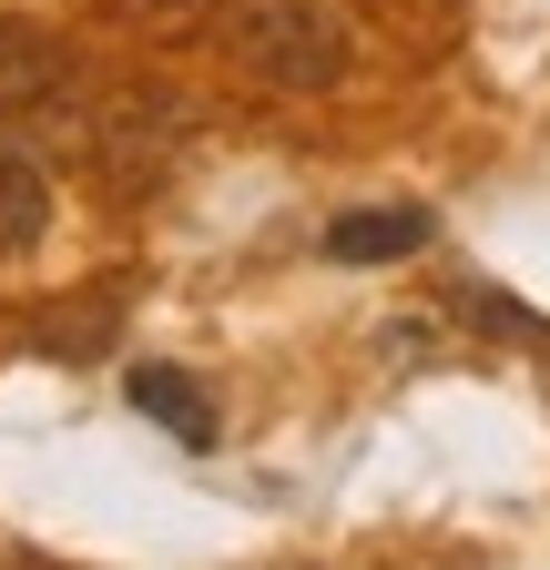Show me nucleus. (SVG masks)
Segmentation results:
<instances>
[{
	"mask_svg": "<svg viewBox=\"0 0 550 570\" xmlns=\"http://www.w3.org/2000/svg\"><path fill=\"white\" fill-rule=\"evenodd\" d=\"M235 41H245V71L275 92H336L347 82V31L326 11H306V0H255Z\"/></svg>",
	"mask_w": 550,
	"mask_h": 570,
	"instance_id": "nucleus-1",
	"label": "nucleus"
},
{
	"mask_svg": "<svg viewBox=\"0 0 550 570\" xmlns=\"http://www.w3.org/2000/svg\"><path fill=\"white\" fill-rule=\"evenodd\" d=\"M82 142H92V174H102V184H154V174L184 154V102H174V92H122L112 122L82 132Z\"/></svg>",
	"mask_w": 550,
	"mask_h": 570,
	"instance_id": "nucleus-2",
	"label": "nucleus"
},
{
	"mask_svg": "<svg viewBox=\"0 0 550 570\" xmlns=\"http://www.w3.org/2000/svg\"><path fill=\"white\" fill-rule=\"evenodd\" d=\"M51 102H72V41L41 21H0V122H31Z\"/></svg>",
	"mask_w": 550,
	"mask_h": 570,
	"instance_id": "nucleus-3",
	"label": "nucleus"
},
{
	"mask_svg": "<svg viewBox=\"0 0 550 570\" xmlns=\"http://www.w3.org/2000/svg\"><path fill=\"white\" fill-rule=\"evenodd\" d=\"M429 235H439L429 204H357L326 225V265H407V255H429Z\"/></svg>",
	"mask_w": 550,
	"mask_h": 570,
	"instance_id": "nucleus-4",
	"label": "nucleus"
},
{
	"mask_svg": "<svg viewBox=\"0 0 550 570\" xmlns=\"http://www.w3.org/2000/svg\"><path fill=\"white\" fill-rule=\"evenodd\" d=\"M122 397L144 407V417L164 428L174 449H194V459H204V449L225 439V417H215V397H204V387H194L184 367H132V377H122Z\"/></svg>",
	"mask_w": 550,
	"mask_h": 570,
	"instance_id": "nucleus-5",
	"label": "nucleus"
},
{
	"mask_svg": "<svg viewBox=\"0 0 550 570\" xmlns=\"http://www.w3.org/2000/svg\"><path fill=\"white\" fill-rule=\"evenodd\" d=\"M51 235V174L31 154H0V265H21Z\"/></svg>",
	"mask_w": 550,
	"mask_h": 570,
	"instance_id": "nucleus-6",
	"label": "nucleus"
},
{
	"mask_svg": "<svg viewBox=\"0 0 550 570\" xmlns=\"http://www.w3.org/2000/svg\"><path fill=\"white\" fill-rule=\"evenodd\" d=\"M459 316H469V326H490V336H550L530 306H510V296H500V285H459Z\"/></svg>",
	"mask_w": 550,
	"mask_h": 570,
	"instance_id": "nucleus-7",
	"label": "nucleus"
}]
</instances>
